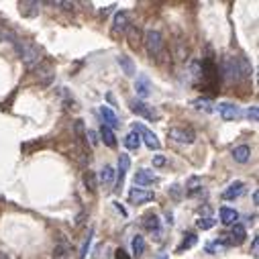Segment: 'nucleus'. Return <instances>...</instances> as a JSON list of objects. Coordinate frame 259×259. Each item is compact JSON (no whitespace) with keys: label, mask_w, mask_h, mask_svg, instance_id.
<instances>
[{"label":"nucleus","mask_w":259,"mask_h":259,"mask_svg":"<svg viewBox=\"0 0 259 259\" xmlns=\"http://www.w3.org/2000/svg\"><path fill=\"white\" fill-rule=\"evenodd\" d=\"M116 63L120 65V70H122V74H125V76H135V74H137V67H135L133 59L129 56H125V53L116 58Z\"/></svg>","instance_id":"obj_14"},{"label":"nucleus","mask_w":259,"mask_h":259,"mask_svg":"<svg viewBox=\"0 0 259 259\" xmlns=\"http://www.w3.org/2000/svg\"><path fill=\"white\" fill-rule=\"evenodd\" d=\"M223 74H225V80L227 82H241V72H239V63H237V58L233 56H225L223 58Z\"/></svg>","instance_id":"obj_2"},{"label":"nucleus","mask_w":259,"mask_h":259,"mask_svg":"<svg viewBox=\"0 0 259 259\" xmlns=\"http://www.w3.org/2000/svg\"><path fill=\"white\" fill-rule=\"evenodd\" d=\"M251 251H253V255L259 253V239L257 237H253V247H251Z\"/></svg>","instance_id":"obj_38"},{"label":"nucleus","mask_w":259,"mask_h":259,"mask_svg":"<svg viewBox=\"0 0 259 259\" xmlns=\"http://www.w3.org/2000/svg\"><path fill=\"white\" fill-rule=\"evenodd\" d=\"M76 135H78V139H84L86 135H84V125H82V120H76Z\"/></svg>","instance_id":"obj_34"},{"label":"nucleus","mask_w":259,"mask_h":259,"mask_svg":"<svg viewBox=\"0 0 259 259\" xmlns=\"http://www.w3.org/2000/svg\"><path fill=\"white\" fill-rule=\"evenodd\" d=\"M115 168L113 166H104L102 170H100V182L104 184V186H113V182H115Z\"/></svg>","instance_id":"obj_22"},{"label":"nucleus","mask_w":259,"mask_h":259,"mask_svg":"<svg viewBox=\"0 0 259 259\" xmlns=\"http://www.w3.org/2000/svg\"><path fill=\"white\" fill-rule=\"evenodd\" d=\"M245 192V184L243 182H233L230 184L225 192H223V198L225 200H235V198H239L241 194Z\"/></svg>","instance_id":"obj_17"},{"label":"nucleus","mask_w":259,"mask_h":259,"mask_svg":"<svg viewBox=\"0 0 259 259\" xmlns=\"http://www.w3.org/2000/svg\"><path fill=\"white\" fill-rule=\"evenodd\" d=\"M0 259H10V257H8V253H4V251H0Z\"/></svg>","instance_id":"obj_41"},{"label":"nucleus","mask_w":259,"mask_h":259,"mask_svg":"<svg viewBox=\"0 0 259 259\" xmlns=\"http://www.w3.org/2000/svg\"><path fill=\"white\" fill-rule=\"evenodd\" d=\"M198 190H200V180L198 178H192V180H190V184H188V192L194 194V192H198Z\"/></svg>","instance_id":"obj_32"},{"label":"nucleus","mask_w":259,"mask_h":259,"mask_svg":"<svg viewBox=\"0 0 259 259\" xmlns=\"http://www.w3.org/2000/svg\"><path fill=\"white\" fill-rule=\"evenodd\" d=\"M131 168V157L127 153H120L118 155V172H116V188H122L125 184V175Z\"/></svg>","instance_id":"obj_8"},{"label":"nucleus","mask_w":259,"mask_h":259,"mask_svg":"<svg viewBox=\"0 0 259 259\" xmlns=\"http://www.w3.org/2000/svg\"><path fill=\"white\" fill-rule=\"evenodd\" d=\"M155 198V194L151 190H145V188H133L129 192V200L133 204H145V202H151Z\"/></svg>","instance_id":"obj_7"},{"label":"nucleus","mask_w":259,"mask_h":259,"mask_svg":"<svg viewBox=\"0 0 259 259\" xmlns=\"http://www.w3.org/2000/svg\"><path fill=\"white\" fill-rule=\"evenodd\" d=\"M145 47L149 51V56H159V53L163 51V35L155 29L147 31L145 33Z\"/></svg>","instance_id":"obj_3"},{"label":"nucleus","mask_w":259,"mask_h":259,"mask_svg":"<svg viewBox=\"0 0 259 259\" xmlns=\"http://www.w3.org/2000/svg\"><path fill=\"white\" fill-rule=\"evenodd\" d=\"M198 229H202V230H208V229H212L214 225H216V221L214 219H198Z\"/></svg>","instance_id":"obj_30"},{"label":"nucleus","mask_w":259,"mask_h":259,"mask_svg":"<svg viewBox=\"0 0 259 259\" xmlns=\"http://www.w3.org/2000/svg\"><path fill=\"white\" fill-rule=\"evenodd\" d=\"M135 133L139 135V139H143V143H145L149 149H153V151H159V149H161V143H159V139H157V135L151 133L147 127L135 125Z\"/></svg>","instance_id":"obj_6"},{"label":"nucleus","mask_w":259,"mask_h":259,"mask_svg":"<svg viewBox=\"0 0 259 259\" xmlns=\"http://www.w3.org/2000/svg\"><path fill=\"white\" fill-rule=\"evenodd\" d=\"M129 12L125 10H120L115 15V21H113V33H127L129 29Z\"/></svg>","instance_id":"obj_10"},{"label":"nucleus","mask_w":259,"mask_h":259,"mask_svg":"<svg viewBox=\"0 0 259 259\" xmlns=\"http://www.w3.org/2000/svg\"><path fill=\"white\" fill-rule=\"evenodd\" d=\"M168 137L175 143H184V145H190L196 141V133L192 129H182V127H172L168 129Z\"/></svg>","instance_id":"obj_4"},{"label":"nucleus","mask_w":259,"mask_h":259,"mask_svg":"<svg viewBox=\"0 0 259 259\" xmlns=\"http://www.w3.org/2000/svg\"><path fill=\"white\" fill-rule=\"evenodd\" d=\"M92 235H94V229H90V233H88V237H86L84 245H82V249H80V253H78V257H80V259H86L88 249H90V243H92Z\"/></svg>","instance_id":"obj_29"},{"label":"nucleus","mask_w":259,"mask_h":259,"mask_svg":"<svg viewBox=\"0 0 259 259\" xmlns=\"http://www.w3.org/2000/svg\"><path fill=\"white\" fill-rule=\"evenodd\" d=\"M237 63H239V72H241V80H245V78H251V74H253V67H251V63H249V59L245 58V56H239L237 58Z\"/></svg>","instance_id":"obj_19"},{"label":"nucleus","mask_w":259,"mask_h":259,"mask_svg":"<svg viewBox=\"0 0 259 259\" xmlns=\"http://www.w3.org/2000/svg\"><path fill=\"white\" fill-rule=\"evenodd\" d=\"M157 182V175L151 170H139L135 173V184L137 186H153Z\"/></svg>","instance_id":"obj_12"},{"label":"nucleus","mask_w":259,"mask_h":259,"mask_svg":"<svg viewBox=\"0 0 259 259\" xmlns=\"http://www.w3.org/2000/svg\"><path fill=\"white\" fill-rule=\"evenodd\" d=\"M192 106L196 108V111H204V113H208V115L216 111V108H214V102L208 100V98H198V100L192 102Z\"/></svg>","instance_id":"obj_21"},{"label":"nucleus","mask_w":259,"mask_h":259,"mask_svg":"<svg viewBox=\"0 0 259 259\" xmlns=\"http://www.w3.org/2000/svg\"><path fill=\"white\" fill-rule=\"evenodd\" d=\"M219 214H221V223H223V225H237V221H239V212H237L235 208L221 206Z\"/></svg>","instance_id":"obj_15"},{"label":"nucleus","mask_w":259,"mask_h":259,"mask_svg":"<svg viewBox=\"0 0 259 259\" xmlns=\"http://www.w3.org/2000/svg\"><path fill=\"white\" fill-rule=\"evenodd\" d=\"M143 227L149 229V230H157L159 229V216L153 214V212H149L143 216Z\"/></svg>","instance_id":"obj_25"},{"label":"nucleus","mask_w":259,"mask_h":259,"mask_svg":"<svg viewBox=\"0 0 259 259\" xmlns=\"http://www.w3.org/2000/svg\"><path fill=\"white\" fill-rule=\"evenodd\" d=\"M135 90H137V96L139 98H147L151 94V82H149L147 76H139L137 82H135Z\"/></svg>","instance_id":"obj_13"},{"label":"nucleus","mask_w":259,"mask_h":259,"mask_svg":"<svg viewBox=\"0 0 259 259\" xmlns=\"http://www.w3.org/2000/svg\"><path fill=\"white\" fill-rule=\"evenodd\" d=\"M131 247H133V255L141 257V255L145 253V239H143V235H135V237H133V243H131Z\"/></svg>","instance_id":"obj_23"},{"label":"nucleus","mask_w":259,"mask_h":259,"mask_svg":"<svg viewBox=\"0 0 259 259\" xmlns=\"http://www.w3.org/2000/svg\"><path fill=\"white\" fill-rule=\"evenodd\" d=\"M233 159L237 163H247L251 159V147L249 145H237L233 149Z\"/></svg>","instance_id":"obj_16"},{"label":"nucleus","mask_w":259,"mask_h":259,"mask_svg":"<svg viewBox=\"0 0 259 259\" xmlns=\"http://www.w3.org/2000/svg\"><path fill=\"white\" fill-rule=\"evenodd\" d=\"M51 65H43V67H39V74H41V80L43 82H49L51 80Z\"/></svg>","instance_id":"obj_31"},{"label":"nucleus","mask_w":259,"mask_h":259,"mask_svg":"<svg viewBox=\"0 0 259 259\" xmlns=\"http://www.w3.org/2000/svg\"><path fill=\"white\" fill-rule=\"evenodd\" d=\"M116 259H131L129 255H127V251L125 249H116V255H115Z\"/></svg>","instance_id":"obj_37"},{"label":"nucleus","mask_w":259,"mask_h":259,"mask_svg":"<svg viewBox=\"0 0 259 259\" xmlns=\"http://www.w3.org/2000/svg\"><path fill=\"white\" fill-rule=\"evenodd\" d=\"M19 37L15 31H10L8 27H0V41H10V43H15Z\"/></svg>","instance_id":"obj_27"},{"label":"nucleus","mask_w":259,"mask_h":259,"mask_svg":"<svg viewBox=\"0 0 259 259\" xmlns=\"http://www.w3.org/2000/svg\"><path fill=\"white\" fill-rule=\"evenodd\" d=\"M86 137L90 139V145H98V135L94 133V131H88V133H86Z\"/></svg>","instance_id":"obj_36"},{"label":"nucleus","mask_w":259,"mask_h":259,"mask_svg":"<svg viewBox=\"0 0 259 259\" xmlns=\"http://www.w3.org/2000/svg\"><path fill=\"white\" fill-rule=\"evenodd\" d=\"M245 237H247V230H245L243 225H233V230H230V241H233V245H241L245 241Z\"/></svg>","instance_id":"obj_18"},{"label":"nucleus","mask_w":259,"mask_h":259,"mask_svg":"<svg viewBox=\"0 0 259 259\" xmlns=\"http://www.w3.org/2000/svg\"><path fill=\"white\" fill-rule=\"evenodd\" d=\"M139 145H141L139 135L135 133V131H131V133L127 135V137H125V147H127V149H131V151H137Z\"/></svg>","instance_id":"obj_24"},{"label":"nucleus","mask_w":259,"mask_h":259,"mask_svg":"<svg viewBox=\"0 0 259 259\" xmlns=\"http://www.w3.org/2000/svg\"><path fill=\"white\" fill-rule=\"evenodd\" d=\"M15 49L19 53V58L23 59V63L27 67H37L41 65V49L33 43V41H27V39H17L15 41Z\"/></svg>","instance_id":"obj_1"},{"label":"nucleus","mask_w":259,"mask_h":259,"mask_svg":"<svg viewBox=\"0 0 259 259\" xmlns=\"http://www.w3.org/2000/svg\"><path fill=\"white\" fill-rule=\"evenodd\" d=\"M186 237H188V239H184L180 247L175 249L178 253H182L184 249H190V247H194V245H196V241H198V239H196V235H192V233H190V235H186Z\"/></svg>","instance_id":"obj_28"},{"label":"nucleus","mask_w":259,"mask_h":259,"mask_svg":"<svg viewBox=\"0 0 259 259\" xmlns=\"http://www.w3.org/2000/svg\"><path fill=\"white\" fill-rule=\"evenodd\" d=\"M115 206H116V208H118V210H120L122 214H125V216H127V210H125V208H122V206H120V202H115Z\"/></svg>","instance_id":"obj_40"},{"label":"nucleus","mask_w":259,"mask_h":259,"mask_svg":"<svg viewBox=\"0 0 259 259\" xmlns=\"http://www.w3.org/2000/svg\"><path fill=\"white\" fill-rule=\"evenodd\" d=\"M100 137H102V141H104V145L106 147H111V149H115L116 147V137H115V133H113V129H108V127H100Z\"/></svg>","instance_id":"obj_20"},{"label":"nucleus","mask_w":259,"mask_h":259,"mask_svg":"<svg viewBox=\"0 0 259 259\" xmlns=\"http://www.w3.org/2000/svg\"><path fill=\"white\" fill-rule=\"evenodd\" d=\"M129 106H131V111H133L135 115H139V116H143V118H147V120H157V118H159V113L155 111V108L149 106V104H145L143 100H131Z\"/></svg>","instance_id":"obj_5"},{"label":"nucleus","mask_w":259,"mask_h":259,"mask_svg":"<svg viewBox=\"0 0 259 259\" xmlns=\"http://www.w3.org/2000/svg\"><path fill=\"white\" fill-rule=\"evenodd\" d=\"M253 204H259V190H253Z\"/></svg>","instance_id":"obj_39"},{"label":"nucleus","mask_w":259,"mask_h":259,"mask_svg":"<svg viewBox=\"0 0 259 259\" xmlns=\"http://www.w3.org/2000/svg\"><path fill=\"white\" fill-rule=\"evenodd\" d=\"M100 116L104 118V127H108V129H116V127H120L118 116L115 115V111H113L111 106H100Z\"/></svg>","instance_id":"obj_11"},{"label":"nucleus","mask_w":259,"mask_h":259,"mask_svg":"<svg viewBox=\"0 0 259 259\" xmlns=\"http://www.w3.org/2000/svg\"><path fill=\"white\" fill-rule=\"evenodd\" d=\"M219 113L223 116V120H235L241 116V108L233 102H221L219 104Z\"/></svg>","instance_id":"obj_9"},{"label":"nucleus","mask_w":259,"mask_h":259,"mask_svg":"<svg viewBox=\"0 0 259 259\" xmlns=\"http://www.w3.org/2000/svg\"><path fill=\"white\" fill-rule=\"evenodd\" d=\"M247 116H249L253 122H257V120H259V108H257V106H251L249 111H247Z\"/></svg>","instance_id":"obj_33"},{"label":"nucleus","mask_w":259,"mask_h":259,"mask_svg":"<svg viewBox=\"0 0 259 259\" xmlns=\"http://www.w3.org/2000/svg\"><path fill=\"white\" fill-rule=\"evenodd\" d=\"M153 166H155V168L166 166V157H163V155H153Z\"/></svg>","instance_id":"obj_35"},{"label":"nucleus","mask_w":259,"mask_h":259,"mask_svg":"<svg viewBox=\"0 0 259 259\" xmlns=\"http://www.w3.org/2000/svg\"><path fill=\"white\" fill-rule=\"evenodd\" d=\"M84 184H86V188L90 190V192H96V188H98V184H96V175H94V172H86L84 173Z\"/></svg>","instance_id":"obj_26"}]
</instances>
